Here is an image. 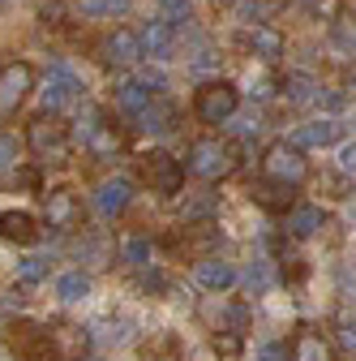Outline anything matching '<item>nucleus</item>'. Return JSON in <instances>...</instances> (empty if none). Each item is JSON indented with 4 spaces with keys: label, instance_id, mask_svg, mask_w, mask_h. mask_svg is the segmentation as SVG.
Wrapping results in <instances>:
<instances>
[{
    "label": "nucleus",
    "instance_id": "nucleus-1",
    "mask_svg": "<svg viewBox=\"0 0 356 361\" xmlns=\"http://www.w3.org/2000/svg\"><path fill=\"white\" fill-rule=\"evenodd\" d=\"M26 142H30V151H34L39 159L61 164V159H69V125H65L56 112L43 108V112L30 121V129H26Z\"/></svg>",
    "mask_w": 356,
    "mask_h": 361
},
{
    "label": "nucleus",
    "instance_id": "nucleus-2",
    "mask_svg": "<svg viewBox=\"0 0 356 361\" xmlns=\"http://www.w3.org/2000/svg\"><path fill=\"white\" fill-rule=\"evenodd\" d=\"M236 104H241V90H236L232 82H224V78H210V82H202V86L193 90V112H198V121H206V125L232 121V116H236Z\"/></svg>",
    "mask_w": 356,
    "mask_h": 361
},
{
    "label": "nucleus",
    "instance_id": "nucleus-3",
    "mask_svg": "<svg viewBox=\"0 0 356 361\" xmlns=\"http://www.w3.org/2000/svg\"><path fill=\"white\" fill-rule=\"evenodd\" d=\"M189 172L202 180H224L236 172V147L224 138H198L189 147Z\"/></svg>",
    "mask_w": 356,
    "mask_h": 361
},
{
    "label": "nucleus",
    "instance_id": "nucleus-4",
    "mask_svg": "<svg viewBox=\"0 0 356 361\" xmlns=\"http://www.w3.org/2000/svg\"><path fill=\"white\" fill-rule=\"evenodd\" d=\"M34 90V69L26 61H9V65H0V121H9L26 95Z\"/></svg>",
    "mask_w": 356,
    "mask_h": 361
},
{
    "label": "nucleus",
    "instance_id": "nucleus-5",
    "mask_svg": "<svg viewBox=\"0 0 356 361\" xmlns=\"http://www.w3.org/2000/svg\"><path fill=\"white\" fill-rule=\"evenodd\" d=\"M262 172L284 180V185H300V180L309 176V164H305L296 142H275V147H266V155H262Z\"/></svg>",
    "mask_w": 356,
    "mask_h": 361
},
{
    "label": "nucleus",
    "instance_id": "nucleus-6",
    "mask_svg": "<svg viewBox=\"0 0 356 361\" xmlns=\"http://www.w3.org/2000/svg\"><path fill=\"white\" fill-rule=\"evenodd\" d=\"M138 168H142V180H146L155 194H176V190L185 185V168H181V159L167 155V151H146Z\"/></svg>",
    "mask_w": 356,
    "mask_h": 361
},
{
    "label": "nucleus",
    "instance_id": "nucleus-7",
    "mask_svg": "<svg viewBox=\"0 0 356 361\" xmlns=\"http://www.w3.org/2000/svg\"><path fill=\"white\" fill-rule=\"evenodd\" d=\"M82 142H86V151H91L95 159H112V155L125 147L120 129H116V125H108L99 112H86V125H82Z\"/></svg>",
    "mask_w": 356,
    "mask_h": 361
},
{
    "label": "nucleus",
    "instance_id": "nucleus-8",
    "mask_svg": "<svg viewBox=\"0 0 356 361\" xmlns=\"http://www.w3.org/2000/svg\"><path fill=\"white\" fill-rule=\"evenodd\" d=\"M215 245H219V228H215L210 219H202V224H185V233H172V237H167V250L189 254V258H210Z\"/></svg>",
    "mask_w": 356,
    "mask_h": 361
},
{
    "label": "nucleus",
    "instance_id": "nucleus-9",
    "mask_svg": "<svg viewBox=\"0 0 356 361\" xmlns=\"http://www.w3.org/2000/svg\"><path fill=\"white\" fill-rule=\"evenodd\" d=\"M43 211H48V228H56V233H73L77 224H82V202H77L73 190L43 194Z\"/></svg>",
    "mask_w": 356,
    "mask_h": 361
},
{
    "label": "nucleus",
    "instance_id": "nucleus-10",
    "mask_svg": "<svg viewBox=\"0 0 356 361\" xmlns=\"http://www.w3.org/2000/svg\"><path fill=\"white\" fill-rule=\"evenodd\" d=\"M86 344H91V331H82V327H48V361H82Z\"/></svg>",
    "mask_w": 356,
    "mask_h": 361
},
{
    "label": "nucleus",
    "instance_id": "nucleus-11",
    "mask_svg": "<svg viewBox=\"0 0 356 361\" xmlns=\"http://www.w3.org/2000/svg\"><path fill=\"white\" fill-rule=\"evenodd\" d=\"M9 348L22 353V357H30V361L48 357V327H43V323H30V319H18V323L9 327Z\"/></svg>",
    "mask_w": 356,
    "mask_h": 361
},
{
    "label": "nucleus",
    "instance_id": "nucleus-12",
    "mask_svg": "<svg viewBox=\"0 0 356 361\" xmlns=\"http://www.w3.org/2000/svg\"><path fill=\"white\" fill-rule=\"evenodd\" d=\"M292 190L296 185H284V180H275V176H258L249 185V198L258 207H266V211H292Z\"/></svg>",
    "mask_w": 356,
    "mask_h": 361
},
{
    "label": "nucleus",
    "instance_id": "nucleus-13",
    "mask_svg": "<svg viewBox=\"0 0 356 361\" xmlns=\"http://www.w3.org/2000/svg\"><path fill=\"white\" fill-rule=\"evenodd\" d=\"M292 361H335V348L322 331L314 327H296L292 336Z\"/></svg>",
    "mask_w": 356,
    "mask_h": 361
},
{
    "label": "nucleus",
    "instance_id": "nucleus-14",
    "mask_svg": "<svg viewBox=\"0 0 356 361\" xmlns=\"http://www.w3.org/2000/svg\"><path fill=\"white\" fill-rule=\"evenodd\" d=\"M339 133H343V125H339L335 116H326V121H309V125H300V129L292 133V142H296L300 151H309V147H335Z\"/></svg>",
    "mask_w": 356,
    "mask_h": 361
},
{
    "label": "nucleus",
    "instance_id": "nucleus-15",
    "mask_svg": "<svg viewBox=\"0 0 356 361\" xmlns=\"http://www.w3.org/2000/svg\"><path fill=\"white\" fill-rule=\"evenodd\" d=\"M129 198H133V180L129 176H108L99 185V194H95V207L112 219V215H120L129 207Z\"/></svg>",
    "mask_w": 356,
    "mask_h": 361
},
{
    "label": "nucleus",
    "instance_id": "nucleus-16",
    "mask_svg": "<svg viewBox=\"0 0 356 361\" xmlns=\"http://www.w3.org/2000/svg\"><path fill=\"white\" fill-rule=\"evenodd\" d=\"M193 280H198L206 293H224V288L236 284V271H232L228 262H219V258H198V262H193Z\"/></svg>",
    "mask_w": 356,
    "mask_h": 361
},
{
    "label": "nucleus",
    "instance_id": "nucleus-17",
    "mask_svg": "<svg viewBox=\"0 0 356 361\" xmlns=\"http://www.w3.org/2000/svg\"><path fill=\"white\" fill-rule=\"evenodd\" d=\"M99 52H103L108 65H133V61L142 56V43H138V35H133V30H112V35L103 39Z\"/></svg>",
    "mask_w": 356,
    "mask_h": 361
},
{
    "label": "nucleus",
    "instance_id": "nucleus-18",
    "mask_svg": "<svg viewBox=\"0 0 356 361\" xmlns=\"http://www.w3.org/2000/svg\"><path fill=\"white\" fill-rule=\"evenodd\" d=\"M39 237V224L30 211H0V241H18V245H30Z\"/></svg>",
    "mask_w": 356,
    "mask_h": 361
},
{
    "label": "nucleus",
    "instance_id": "nucleus-19",
    "mask_svg": "<svg viewBox=\"0 0 356 361\" xmlns=\"http://www.w3.org/2000/svg\"><path fill=\"white\" fill-rule=\"evenodd\" d=\"M245 48L258 61H279L284 56V35L275 26H253V30H245Z\"/></svg>",
    "mask_w": 356,
    "mask_h": 361
},
{
    "label": "nucleus",
    "instance_id": "nucleus-20",
    "mask_svg": "<svg viewBox=\"0 0 356 361\" xmlns=\"http://www.w3.org/2000/svg\"><path fill=\"white\" fill-rule=\"evenodd\" d=\"M73 95H77V82H73L65 69L48 73V82H43V104H48V112H61Z\"/></svg>",
    "mask_w": 356,
    "mask_h": 361
},
{
    "label": "nucleus",
    "instance_id": "nucleus-21",
    "mask_svg": "<svg viewBox=\"0 0 356 361\" xmlns=\"http://www.w3.org/2000/svg\"><path fill=\"white\" fill-rule=\"evenodd\" d=\"M138 43H142V56H167L172 43H176V35H172L167 22H146L138 30Z\"/></svg>",
    "mask_w": 356,
    "mask_h": 361
},
{
    "label": "nucleus",
    "instance_id": "nucleus-22",
    "mask_svg": "<svg viewBox=\"0 0 356 361\" xmlns=\"http://www.w3.org/2000/svg\"><path fill=\"white\" fill-rule=\"evenodd\" d=\"M318 228H326L322 207H292V211H288V233H292V237H314Z\"/></svg>",
    "mask_w": 356,
    "mask_h": 361
},
{
    "label": "nucleus",
    "instance_id": "nucleus-23",
    "mask_svg": "<svg viewBox=\"0 0 356 361\" xmlns=\"http://www.w3.org/2000/svg\"><path fill=\"white\" fill-rule=\"evenodd\" d=\"M138 121H142V129H146V133H167V129H172V121H176V112H172V104L151 99V104L138 112Z\"/></svg>",
    "mask_w": 356,
    "mask_h": 361
},
{
    "label": "nucleus",
    "instance_id": "nucleus-24",
    "mask_svg": "<svg viewBox=\"0 0 356 361\" xmlns=\"http://www.w3.org/2000/svg\"><path fill=\"white\" fill-rule=\"evenodd\" d=\"M284 90H288V99H292V104H309V99H318L322 82H318V78H309V73H288V78H284Z\"/></svg>",
    "mask_w": 356,
    "mask_h": 361
},
{
    "label": "nucleus",
    "instance_id": "nucleus-25",
    "mask_svg": "<svg viewBox=\"0 0 356 361\" xmlns=\"http://www.w3.org/2000/svg\"><path fill=\"white\" fill-rule=\"evenodd\" d=\"M146 104H151V90H146L142 82H125V86L116 90V108H120V112H129V116H138Z\"/></svg>",
    "mask_w": 356,
    "mask_h": 361
},
{
    "label": "nucleus",
    "instance_id": "nucleus-26",
    "mask_svg": "<svg viewBox=\"0 0 356 361\" xmlns=\"http://www.w3.org/2000/svg\"><path fill=\"white\" fill-rule=\"evenodd\" d=\"M331 39H335V52L352 56V52H356V22H348V18H335V22H331Z\"/></svg>",
    "mask_w": 356,
    "mask_h": 361
},
{
    "label": "nucleus",
    "instance_id": "nucleus-27",
    "mask_svg": "<svg viewBox=\"0 0 356 361\" xmlns=\"http://www.w3.org/2000/svg\"><path fill=\"white\" fill-rule=\"evenodd\" d=\"M56 293H61V301H82L86 293H91V280H86L82 271H69V276H61Z\"/></svg>",
    "mask_w": 356,
    "mask_h": 361
},
{
    "label": "nucleus",
    "instance_id": "nucleus-28",
    "mask_svg": "<svg viewBox=\"0 0 356 361\" xmlns=\"http://www.w3.org/2000/svg\"><path fill=\"white\" fill-rule=\"evenodd\" d=\"M77 9H82L86 18H116V13L129 9V0H82Z\"/></svg>",
    "mask_w": 356,
    "mask_h": 361
},
{
    "label": "nucleus",
    "instance_id": "nucleus-29",
    "mask_svg": "<svg viewBox=\"0 0 356 361\" xmlns=\"http://www.w3.org/2000/svg\"><path fill=\"white\" fill-rule=\"evenodd\" d=\"M241 336L245 331H215V353L224 361H236L241 357Z\"/></svg>",
    "mask_w": 356,
    "mask_h": 361
},
{
    "label": "nucleus",
    "instance_id": "nucleus-30",
    "mask_svg": "<svg viewBox=\"0 0 356 361\" xmlns=\"http://www.w3.org/2000/svg\"><path fill=\"white\" fill-rule=\"evenodd\" d=\"M18 276H22L26 284H39L43 276H48V258H22V262H18Z\"/></svg>",
    "mask_w": 356,
    "mask_h": 361
},
{
    "label": "nucleus",
    "instance_id": "nucleus-31",
    "mask_svg": "<svg viewBox=\"0 0 356 361\" xmlns=\"http://www.w3.org/2000/svg\"><path fill=\"white\" fill-rule=\"evenodd\" d=\"M335 331H339V344H343L348 353H356V314H339Z\"/></svg>",
    "mask_w": 356,
    "mask_h": 361
},
{
    "label": "nucleus",
    "instance_id": "nucleus-32",
    "mask_svg": "<svg viewBox=\"0 0 356 361\" xmlns=\"http://www.w3.org/2000/svg\"><path fill=\"white\" fill-rule=\"evenodd\" d=\"M125 258H129L133 267H146V258H151V241H146V237H133V241H125Z\"/></svg>",
    "mask_w": 356,
    "mask_h": 361
},
{
    "label": "nucleus",
    "instance_id": "nucleus-33",
    "mask_svg": "<svg viewBox=\"0 0 356 361\" xmlns=\"http://www.w3.org/2000/svg\"><path fill=\"white\" fill-rule=\"evenodd\" d=\"M22 155V142L13 138V133H0V168H13Z\"/></svg>",
    "mask_w": 356,
    "mask_h": 361
},
{
    "label": "nucleus",
    "instance_id": "nucleus-34",
    "mask_svg": "<svg viewBox=\"0 0 356 361\" xmlns=\"http://www.w3.org/2000/svg\"><path fill=\"white\" fill-rule=\"evenodd\" d=\"M91 340H99V344H120V340H125V323H99Z\"/></svg>",
    "mask_w": 356,
    "mask_h": 361
},
{
    "label": "nucleus",
    "instance_id": "nucleus-35",
    "mask_svg": "<svg viewBox=\"0 0 356 361\" xmlns=\"http://www.w3.org/2000/svg\"><path fill=\"white\" fill-rule=\"evenodd\" d=\"M245 284H249L253 293H262L266 284H271V271H266V262H253V267L245 271Z\"/></svg>",
    "mask_w": 356,
    "mask_h": 361
},
{
    "label": "nucleus",
    "instance_id": "nucleus-36",
    "mask_svg": "<svg viewBox=\"0 0 356 361\" xmlns=\"http://www.w3.org/2000/svg\"><path fill=\"white\" fill-rule=\"evenodd\" d=\"M314 5V13L322 18V22H335V18H343V0H309Z\"/></svg>",
    "mask_w": 356,
    "mask_h": 361
},
{
    "label": "nucleus",
    "instance_id": "nucleus-37",
    "mask_svg": "<svg viewBox=\"0 0 356 361\" xmlns=\"http://www.w3.org/2000/svg\"><path fill=\"white\" fill-rule=\"evenodd\" d=\"M181 211H185V215H206V211H215V194L189 198V202H181Z\"/></svg>",
    "mask_w": 356,
    "mask_h": 361
},
{
    "label": "nucleus",
    "instance_id": "nucleus-38",
    "mask_svg": "<svg viewBox=\"0 0 356 361\" xmlns=\"http://www.w3.org/2000/svg\"><path fill=\"white\" fill-rule=\"evenodd\" d=\"M326 190H331V198H348V172L339 168V172H326Z\"/></svg>",
    "mask_w": 356,
    "mask_h": 361
},
{
    "label": "nucleus",
    "instance_id": "nucleus-39",
    "mask_svg": "<svg viewBox=\"0 0 356 361\" xmlns=\"http://www.w3.org/2000/svg\"><path fill=\"white\" fill-rule=\"evenodd\" d=\"M339 168H343V172H348V176H352V172H356V142H352V147H343V151H339Z\"/></svg>",
    "mask_w": 356,
    "mask_h": 361
},
{
    "label": "nucleus",
    "instance_id": "nucleus-40",
    "mask_svg": "<svg viewBox=\"0 0 356 361\" xmlns=\"http://www.w3.org/2000/svg\"><path fill=\"white\" fill-rule=\"evenodd\" d=\"M284 276H292V280H300V276H305V267H300V258H284Z\"/></svg>",
    "mask_w": 356,
    "mask_h": 361
},
{
    "label": "nucleus",
    "instance_id": "nucleus-41",
    "mask_svg": "<svg viewBox=\"0 0 356 361\" xmlns=\"http://www.w3.org/2000/svg\"><path fill=\"white\" fill-rule=\"evenodd\" d=\"M258 361H288V357H284V348H275V344H266V348L258 353Z\"/></svg>",
    "mask_w": 356,
    "mask_h": 361
},
{
    "label": "nucleus",
    "instance_id": "nucleus-42",
    "mask_svg": "<svg viewBox=\"0 0 356 361\" xmlns=\"http://www.w3.org/2000/svg\"><path fill=\"white\" fill-rule=\"evenodd\" d=\"M163 9L181 18V13H189V0H163Z\"/></svg>",
    "mask_w": 356,
    "mask_h": 361
},
{
    "label": "nucleus",
    "instance_id": "nucleus-43",
    "mask_svg": "<svg viewBox=\"0 0 356 361\" xmlns=\"http://www.w3.org/2000/svg\"><path fill=\"white\" fill-rule=\"evenodd\" d=\"M82 361H99V357H82Z\"/></svg>",
    "mask_w": 356,
    "mask_h": 361
},
{
    "label": "nucleus",
    "instance_id": "nucleus-44",
    "mask_svg": "<svg viewBox=\"0 0 356 361\" xmlns=\"http://www.w3.org/2000/svg\"><path fill=\"white\" fill-rule=\"evenodd\" d=\"M352 90H356V82H352Z\"/></svg>",
    "mask_w": 356,
    "mask_h": 361
},
{
    "label": "nucleus",
    "instance_id": "nucleus-45",
    "mask_svg": "<svg viewBox=\"0 0 356 361\" xmlns=\"http://www.w3.org/2000/svg\"><path fill=\"white\" fill-rule=\"evenodd\" d=\"M0 5H5V0H0Z\"/></svg>",
    "mask_w": 356,
    "mask_h": 361
}]
</instances>
